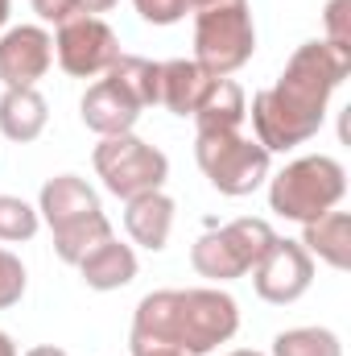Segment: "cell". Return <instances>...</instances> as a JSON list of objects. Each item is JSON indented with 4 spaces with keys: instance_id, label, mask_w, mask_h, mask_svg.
Listing matches in <instances>:
<instances>
[{
    "instance_id": "cell-12",
    "label": "cell",
    "mask_w": 351,
    "mask_h": 356,
    "mask_svg": "<svg viewBox=\"0 0 351 356\" xmlns=\"http://www.w3.org/2000/svg\"><path fill=\"white\" fill-rule=\"evenodd\" d=\"M174 211L178 207L166 191H145V195L124 203V232L132 236V245L162 253L170 245V232H174Z\"/></svg>"
},
{
    "instance_id": "cell-29",
    "label": "cell",
    "mask_w": 351,
    "mask_h": 356,
    "mask_svg": "<svg viewBox=\"0 0 351 356\" xmlns=\"http://www.w3.org/2000/svg\"><path fill=\"white\" fill-rule=\"evenodd\" d=\"M25 356H71V353H62V348H54V344H37V348H29Z\"/></svg>"
},
{
    "instance_id": "cell-26",
    "label": "cell",
    "mask_w": 351,
    "mask_h": 356,
    "mask_svg": "<svg viewBox=\"0 0 351 356\" xmlns=\"http://www.w3.org/2000/svg\"><path fill=\"white\" fill-rule=\"evenodd\" d=\"M33 13H37L42 21H54V25H62V21H71V17H79L75 0H33Z\"/></svg>"
},
{
    "instance_id": "cell-4",
    "label": "cell",
    "mask_w": 351,
    "mask_h": 356,
    "mask_svg": "<svg viewBox=\"0 0 351 356\" xmlns=\"http://www.w3.org/2000/svg\"><path fill=\"white\" fill-rule=\"evenodd\" d=\"M277 232L268 220L257 216H240V220H228L211 232H203L194 245H190V266L198 277H211V282H236L244 273H252L257 261L273 249Z\"/></svg>"
},
{
    "instance_id": "cell-5",
    "label": "cell",
    "mask_w": 351,
    "mask_h": 356,
    "mask_svg": "<svg viewBox=\"0 0 351 356\" xmlns=\"http://www.w3.org/2000/svg\"><path fill=\"white\" fill-rule=\"evenodd\" d=\"M194 158L207 182L228 195V199H244L268 178L273 154L264 149L257 137L244 133H198L194 137Z\"/></svg>"
},
{
    "instance_id": "cell-6",
    "label": "cell",
    "mask_w": 351,
    "mask_h": 356,
    "mask_svg": "<svg viewBox=\"0 0 351 356\" xmlns=\"http://www.w3.org/2000/svg\"><path fill=\"white\" fill-rule=\"evenodd\" d=\"M91 166L95 175L103 178V186L116 195V199H137L145 191H162L166 178H170V158L141 141L137 133H120V137H103L95 149H91Z\"/></svg>"
},
{
    "instance_id": "cell-9",
    "label": "cell",
    "mask_w": 351,
    "mask_h": 356,
    "mask_svg": "<svg viewBox=\"0 0 351 356\" xmlns=\"http://www.w3.org/2000/svg\"><path fill=\"white\" fill-rule=\"evenodd\" d=\"M252 286H257V294H261L264 302L289 307V302H298L314 286V257L302 249V241L277 236L273 249L252 269Z\"/></svg>"
},
{
    "instance_id": "cell-30",
    "label": "cell",
    "mask_w": 351,
    "mask_h": 356,
    "mask_svg": "<svg viewBox=\"0 0 351 356\" xmlns=\"http://www.w3.org/2000/svg\"><path fill=\"white\" fill-rule=\"evenodd\" d=\"M0 356H17V344H12L8 332H0Z\"/></svg>"
},
{
    "instance_id": "cell-27",
    "label": "cell",
    "mask_w": 351,
    "mask_h": 356,
    "mask_svg": "<svg viewBox=\"0 0 351 356\" xmlns=\"http://www.w3.org/2000/svg\"><path fill=\"white\" fill-rule=\"evenodd\" d=\"M128 348H132V356H186L182 348H174V344H157V340H128Z\"/></svg>"
},
{
    "instance_id": "cell-8",
    "label": "cell",
    "mask_w": 351,
    "mask_h": 356,
    "mask_svg": "<svg viewBox=\"0 0 351 356\" xmlns=\"http://www.w3.org/2000/svg\"><path fill=\"white\" fill-rule=\"evenodd\" d=\"M54 58L67 75L75 79H95L120 58V38L103 17H71L54 33Z\"/></svg>"
},
{
    "instance_id": "cell-17",
    "label": "cell",
    "mask_w": 351,
    "mask_h": 356,
    "mask_svg": "<svg viewBox=\"0 0 351 356\" xmlns=\"http://www.w3.org/2000/svg\"><path fill=\"white\" fill-rule=\"evenodd\" d=\"M211 83L215 79L194 58H170V63H162V95H157V104H166L174 116H194V108L203 104Z\"/></svg>"
},
{
    "instance_id": "cell-16",
    "label": "cell",
    "mask_w": 351,
    "mask_h": 356,
    "mask_svg": "<svg viewBox=\"0 0 351 356\" xmlns=\"http://www.w3.org/2000/svg\"><path fill=\"white\" fill-rule=\"evenodd\" d=\"M302 249L331 269H351V216L348 211H327L310 224H302Z\"/></svg>"
},
{
    "instance_id": "cell-7",
    "label": "cell",
    "mask_w": 351,
    "mask_h": 356,
    "mask_svg": "<svg viewBox=\"0 0 351 356\" xmlns=\"http://www.w3.org/2000/svg\"><path fill=\"white\" fill-rule=\"evenodd\" d=\"M240 332V302L219 286L178 290V348L207 356Z\"/></svg>"
},
{
    "instance_id": "cell-2",
    "label": "cell",
    "mask_w": 351,
    "mask_h": 356,
    "mask_svg": "<svg viewBox=\"0 0 351 356\" xmlns=\"http://www.w3.org/2000/svg\"><path fill=\"white\" fill-rule=\"evenodd\" d=\"M343 195H348V170L331 154H306L268 178V211L298 224L335 211Z\"/></svg>"
},
{
    "instance_id": "cell-15",
    "label": "cell",
    "mask_w": 351,
    "mask_h": 356,
    "mask_svg": "<svg viewBox=\"0 0 351 356\" xmlns=\"http://www.w3.org/2000/svg\"><path fill=\"white\" fill-rule=\"evenodd\" d=\"M50 124V108L46 95L37 88H4L0 95V133L17 145H29L46 133Z\"/></svg>"
},
{
    "instance_id": "cell-24",
    "label": "cell",
    "mask_w": 351,
    "mask_h": 356,
    "mask_svg": "<svg viewBox=\"0 0 351 356\" xmlns=\"http://www.w3.org/2000/svg\"><path fill=\"white\" fill-rule=\"evenodd\" d=\"M323 25H327L323 42H331L335 50L351 54V0H331L327 13H323Z\"/></svg>"
},
{
    "instance_id": "cell-19",
    "label": "cell",
    "mask_w": 351,
    "mask_h": 356,
    "mask_svg": "<svg viewBox=\"0 0 351 356\" xmlns=\"http://www.w3.org/2000/svg\"><path fill=\"white\" fill-rule=\"evenodd\" d=\"M103 75H112V79L128 91L141 108L157 104V95H162V63H153V58H141V54H120V58H116Z\"/></svg>"
},
{
    "instance_id": "cell-25",
    "label": "cell",
    "mask_w": 351,
    "mask_h": 356,
    "mask_svg": "<svg viewBox=\"0 0 351 356\" xmlns=\"http://www.w3.org/2000/svg\"><path fill=\"white\" fill-rule=\"evenodd\" d=\"M132 8L149 25H178L190 13V0H132Z\"/></svg>"
},
{
    "instance_id": "cell-32",
    "label": "cell",
    "mask_w": 351,
    "mask_h": 356,
    "mask_svg": "<svg viewBox=\"0 0 351 356\" xmlns=\"http://www.w3.org/2000/svg\"><path fill=\"white\" fill-rule=\"evenodd\" d=\"M211 4H223V0H190V8H211Z\"/></svg>"
},
{
    "instance_id": "cell-10",
    "label": "cell",
    "mask_w": 351,
    "mask_h": 356,
    "mask_svg": "<svg viewBox=\"0 0 351 356\" xmlns=\"http://www.w3.org/2000/svg\"><path fill=\"white\" fill-rule=\"evenodd\" d=\"M54 67V38L42 25H12L0 38V83L4 88H37Z\"/></svg>"
},
{
    "instance_id": "cell-31",
    "label": "cell",
    "mask_w": 351,
    "mask_h": 356,
    "mask_svg": "<svg viewBox=\"0 0 351 356\" xmlns=\"http://www.w3.org/2000/svg\"><path fill=\"white\" fill-rule=\"evenodd\" d=\"M8 13H12V0H0V29L8 25Z\"/></svg>"
},
{
    "instance_id": "cell-20",
    "label": "cell",
    "mask_w": 351,
    "mask_h": 356,
    "mask_svg": "<svg viewBox=\"0 0 351 356\" xmlns=\"http://www.w3.org/2000/svg\"><path fill=\"white\" fill-rule=\"evenodd\" d=\"M108 236H112V220L103 211H91V216H83V220H75V224L54 232V253H58L62 266H79L91 249L99 241H108Z\"/></svg>"
},
{
    "instance_id": "cell-23",
    "label": "cell",
    "mask_w": 351,
    "mask_h": 356,
    "mask_svg": "<svg viewBox=\"0 0 351 356\" xmlns=\"http://www.w3.org/2000/svg\"><path fill=\"white\" fill-rule=\"evenodd\" d=\"M25 286H29V277H25L21 257L8 253V249H0V311L17 307V302L25 298Z\"/></svg>"
},
{
    "instance_id": "cell-3",
    "label": "cell",
    "mask_w": 351,
    "mask_h": 356,
    "mask_svg": "<svg viewBox=\"0 0 351 356\" xmlns=\"http://www.w3.org/2000/svg\"><path fill=\"white\" fill-rule=\"evenodd\" d=\"M257 50V25L248 0H223L194 17V63L211 79H232Z\"/></svg>"
},
{
    "instance_id": "cell-1",
    "label": "cell",
    "mask_w": 351,
    "mask_h": 356,
    "mask_svg": "<svg viewBox=\"0 0 351 356\" xmlns=\"http://www.w3.org/2000/svg\"><path fill=\"white\" fill-rule=\"evenodd\" d=\"M348 75H351L348 50H335L323 38L302 42L289 54L281 79L252 95L257 141L268 154H285V149L306 145L310 137H318V129L327 120V104L343 88Z\"/></svg>"
},
{
    "instance_id": "cell-11",
    "label": "cell",
    "mask_w": 351,
    "mask_h": 356,
    "mask_svg": "<svg viewBox=\"0 0 351 356\" xmlns=\"http://www.w3.org/2000/svg\"><path fill=\"white\" fill-rule=\"evenodd\" d=\"M141 112H145V108L120 88L112 75H103L99 83H91V88L83 91V99H79V116H83V124H87L91 133H99V137L132 133L137 120H141Z\"/></svg>"
},
{
    "instance_id": "cell-22",
    "label": "cell",
    "mask_w": 351,
    "mask_h": 356,
    "mask_svg": "<svg viewBox=\"0 0 351 356\" xmlns=\"http://www.w3.org/2000/svg\"><path fill=\"white\" fill-rule=\"evenodd\" d=\"M37 228H42L37 207H29L21 195H0V241H4V245L33 241Z\"/></svg>"
},
{
    "instance_id": "cell-28",
    "label": "cell",
    "mask_w": 351,
    "mask_h": 356,
    "mask_svg": "<svg viewBox=\"0 0 351 356\" xmlns=\"http://www.w3.org/2000/svg\"><path fill=\"white\" fill-rule=\"evenodd\" d=\"M75 8H79L83 17H99V13L116 8V0H75Z\"/></svg>"
},
{
    "instance_id": "cell-18",
    "label": "cell",
    "mask_w": 351,
    "mask_h": 356,
    "mask_svg": "<svg viewBox=\"0 0 351 356\" xmlns=\"http://www.w3.org/2000/svg\"><path fill=\"white\" fill-rule=\"evenodd\" d=\"M244 116H248V99L236 79H215L211 91L203 95V104L194 108L198 133H240Z\"/></svg>"
},
{
    "instance_id": "cell-33",
    "label": "cell",
    "mask_w": 351,
    "mask_h": 356,
    "mask_svg": "<svg viewBox=\"0 0 351 356\" xmlns=\"http://www.w3.org/2000/svg\"><path fill=\"white\" fill-rule=\"evenodd\" d=\"M228 356H264V353H252V348H236V353H228Z\"/></svg>"
},
{
    "instance_id": "cell-14",
    "label": "cell",
    "mask_w": 351,
    "mask_h": 356,
    "mask_svg": "<svg viewBox=\"0 0 351 356\" xmlns=\"http://www.w3.org/2000/svg\"><path fill=\"white\" fill-rule=\"evenodd\" d=\"M75 269H79V277H83V286H87V290L108 294V290L128 286V282L137 277V269H141V266H137L132 245H120L116 236H108V241H99V245H95V249H91Z\"/></svg>"
},
{
    "instance_id": "cell-21",
    "label": "cell",
    "mask_w": 351,
    "mask_h": 356,
    "mask_svg": "<svg viewBox=\"0 0 351 356\" xmlns=\"http://www.w3.org/2000/svg\"><path fill=\"white\" fill-rule=\"evenodd\" d=\"M273 356H343V340L331 327H289L277 332Z\"/></svg>"
},
{
    "instance_id": "cell-13",
    "label": "cell",
    "mask_w": 351,
    "mask_h": 356,
    "mask_svg": "<svg viewBox=\"0 0 351 356\" xmlns=\"http://www.w3.org/2000/svg\"><path fill=\"white\" fill-rule=\"evenodd\" d=\"M91 211H103V207H99V195L87 186V178H79V175L46 178V186H42V195H37V216L50 224V232H58V228L83 220Z\"/></svg>"
}]
</instances>
